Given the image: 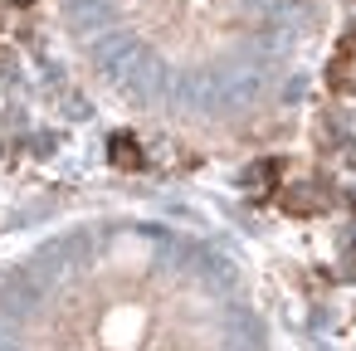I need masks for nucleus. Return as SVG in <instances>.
Here are the masks:
<instances>
[{"label":"nucleus","mask_w":356,"mask_h":351,"mask_svg":"<svg viewBox=\"0 0 356 351\" xmlns=\"http://www.w3.org/2000/svg\"><path fill=\"white\" fill-rule=\"evenodd\" d=\"M337 200H332V186L327 181H298V186H283L278 190V210L283 215H298V220H307V215H327Z\"/></svg>","instance_id":"1"},{"label":"nucleus","mask_w":356,"mask_h":351,"mask_svg":"<svg viewBox=\"0 0 356 351\" xmlns=\"http://www.w3.org/2000/svg\"><path fill=\"white\" fill-rule=\"evenodd\" d=\"M278 176H283V161H278V156H268V161H254V166H244V171H239V190H244L249 200H273V190H278Z\"/></svg>","instance_id":"2"},{"label":"nucleus","mask_w":356,"mask_h":351,"mask_svg":"<svg viewBox=\"0 0 356 351\" xmlns=\"http://www.w3.org/2000/svg\"><path fill=\"white\" fill-rule=\"evenodd\" d=\"M327 88H332L337 98H356V44H351V40H341V49L332 54V64H327Z\"/></svg>","instance_id":"3"},{"label":"nucleus","mask_w":356,"mask_h":351,"mask_svg":"<svg viewBox=\"0 0 356 351\" xmlns=\"http://www.w3.org/2000/svg\"><path fill=\"white\" fill-rule=\"evenodd\" d=\"M108 161H113L118 171H142V166H147V152H142V142H137L132 132H118V137L108 142Z\"/></svg>","instance_id":"4"},{"label":"nucleus","mask_w":356,"mask_h":351,"mask_svg":"<svg viewBox=\"0 0 356 351\" xmlns=\"http://www.w3.org/2000/svg\"><path fill=\"white\" fill-rule=\"evenodd\" d=\"M312 137H317V147H322V152H337V147L346 142V132L337 127V117H332V113H317V117H312Z\"/></svg>","instance_id":"5"},{"label":"nucleus","mask_w":356,"mask_h":351,"mask_svg":"<svg viewBox=\"0 0 356 351\" xmlns=\"http://www.w3.org/2000/svg\"><path fill=\"white\" fill-rule=\"evenodd\" d=\"M341 273L356 283V249H346V254H341Z\"/></svg>","instance_id":"6"},{"label":"nucleus","mask_w":356,"mask_h":351,"mask_svg":"<svg viewBox=\"0 0 356 351\" xmlns=\"http://www.w3.org/2000/svg\"><path fill=\"white\" fill-rule=\"evenodd\" d=\"M351 6H356V0H351Z\"/></svg>","instance_id":"7"}]
</instances>
